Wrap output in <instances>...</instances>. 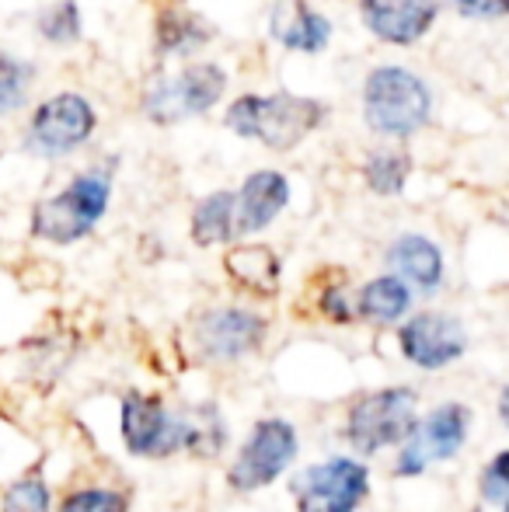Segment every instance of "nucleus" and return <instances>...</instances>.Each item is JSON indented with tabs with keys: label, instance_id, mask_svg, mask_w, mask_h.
Segmentation results:
<instances>
[{
	"label": "nucleus",
	"instance_id": "f257e3e1",
	"mask_svg": "<svg viewBox=\"0 0 509 512\" xmlns=\"http://www.w3.org/2000/svg\"><path fill=\"white\" fill-rule=\"evenodd\" d=\"M433 119V91L415 70L381 63L363 81V122L387 140H408Z\"/></svg>",
	"mask_w": 509,
	"mask_h": 512
},
{
	"label": "nucleus",
	"instance_id": "f03ea898",
	"mask_svg": "<svg viewBox=\"0 0 509 512\" xmlns=\"http://www.w3.org/2000/svg\"><path fill=\"white\" fill-rule=\"evenodd\" d=\"M325 119V105L300 95H241L227 105L224 122L241 140H258L269 150H293Z\"/></svg>",
	"mask_w": 509,
	"mask_h": 512
},
{
	"label": "nucleus",
	"instance_id": "7ed1b4c3",
	"mask_svg": "<svg viewBox=\"0 0 509 512\" xmlns=\"http://www.w3.org/2000/svg\"><path fill=\"white\" fill-rule=\"evenodd\" d=\"M112 199V178L102 171H84L56 196L42 199L32 209V234L49 244H77L102 223Z\"/></svg>",
	"mask_w": 509,
	"mask_h": 512
},
{
	"label": "nucleus",
	"instance_id": "20e7f679",
	"mask_svg": "<svg viewBox=\"0 0 509 512\" xmlns=\"http://www.w3.org/2000/svg\"><path fill=\"white\" fill-rule=\"evenodd\" d=\"M419 422V394L412 387H381L353 401L346 415V443L363 457L401 446Z\"/></svg>",
	"mask_w": 509,
	"mask_h": 512
},
{
	"label": "nucleus",
	"instance_id": "39448f33",
	"mask_svg": "<svg viewBox=\"0 0 509 512\" xmlns=\"http://www.w3.org/2000/svg\"><path fill=\"white\" fill-rule=\"evenodd\" d=\"M227 91V70L217 63H189L178 74H164L150 84L143 95V115L157 126H175V122L206 115Z\"/></svg>",
	"mask_w": 509,
	"mask_h": 512
},
{
	"label": "nucleus",
	"instance_id": "423d86ee",
	"mask_svg": "<svg viewBox=\"0 0 509 512\" xmlns=\"http://www.w3.org/2000/svg\"><path fill=\"white\" fill-rule=\"evenodd\" d=\"M297 512H356L370 499V467L356 457H328L304 467L290 485Z\"/></svg>",
	"mask_w": 509,
	"mask_h": 512
},
{
	"label": "nucleus",
	"instance_id": "0eeeda50",
	"mask_svg": "<svg viewBox=\"0 0 509 512\" xmlns=\"http://www.w3.org/2000/svg\"><path fill=\"white\" fill-rule=\"evenodd\" d=\"M300 439L293 422L286 418H262L252 425L248 439L241 443L238 460L227 471V485L234 492H258V488L276 485L286 474V467L297 460Z\"/></svg>",
	"mask_w": 509,
	"mask_h": 512
},
{
	"label": "nucleus",
	"instance_id": "6e6552de",
	"mask_svg": "<svg viewBox=\"0 0 509 512\" xmlns=\"http://www.w3.org/2000/svg\"><path fill=\"white\" fill-rule=\"evenodd\" d=\"M471 432V411L461 401H447V405L433 408L426 418H419L412 436L398 446V460H394V474L398 478H419L433 464L450 460L464 450Z\"/></svg>",
	"mask_w": 509,
	"mask_h": 512
},
{
	"label": "nucleus",
	"instance_id": "1a4fd4ad",
	"mask_svg": "<svg viewBox=\"0 0 509 512\" xmlns=\"http://www.w3.org/2000/svg\"><path fill=\"white\" fill-rule=\"evenodd\" d=\"M95 126L98 115L88 98L77 91H63V95L35 105L32 119H28L25 147L39 157H67L95 136Z\"/></svg>",
	"mask_w": 509,
	"mask_h": 512
},
{
	"label": "nucleus",
	"instance_id": "9d476101",
	"mask_svg": "<svg viewBox=\"0 0 509 512\" xmlns=\"http://www.w3.org/2000/svg\"><path fill=\"white\" fill-rule=\"evenodd\" d=\"M119 432L133 457L161 460L185 450V418L171 411L157 394L129 391L119 405Z\"/></svg>",
	"mask_w": 509,
	"mask_h": 512
},
{
	"label": "nucleus",
	"instance_id": "9b49d317",
	"mask_svg": "<svg viewBox=\"0 0 509 512\" xmlns=\"http://www.w3.org/2000/svg\"><path fill=\"white\" fill-rule=\"evenodd\" d=\"M401 356L412 366L426 373L447 370L450 363L468 352V331H464L461 317L443 314V310H422V314L408 317L398 331Z\"/></svg>",
	"mask_w": 509,
	"mask_h": 512
},
{
	"label": "nucleus",
	"instance_id": "f8f14e48",
	"mask_svg": "<svg viewBox=\"0 0 509 512\" xmlns=\"http://www.w3.org/2000/svg\"><path fill=\"white\" fill-rule=\"evenodd\" d=\"M265 317L245 307H217L206 310L196 324V342L203 359L210 363H238V359L252 356L265 342Z\"/></svg>",
	"mask_w": 509,
	"mask_h": 512
},
{
	"label": "nucleus",
	"instance_id": "ddd939ff",
	"mask_svg": "<svg viewBox=\"0 0 509 512\" xmlns=\"http://www.w3.org/2000/svg\"><path fill=\"white\" fill-rule=\"evenodd\" d=\"M360 18L387 46H415L440 18V0H360Z\"/></svg>",
	"mask_w": 509,
	"mask_h": 512
},
{
	"label": "nucleus",
	"instance_id": "4468645a",
	"mask_svg": "<svg viewBox=\"0 0 509 512\" xmlns=\"http://www.w3.org/2000/svg\"><path fill=\"white\" fill-rule=\"evenodd\" d=\"M290 206V182L279 171H252L234 192V230L238 234H258Z\"/></svg>",
	"mask_w": 509,
	"mask_h": 512
},
{
	"label": "nucleus",
	"instance_id": "2eb2a0df",
	"mask_svg": "<svg viewBox=\"0 0 509 512\" xmlns=\"http://www.w3.org/2000/svg\"><path fill=\"white\" fill-rule=\"evenodd\" d=\"M387 276L401 279L408 290L436 293L443 286V251L426 234H398L387 244Z\"/></svg>",
	"mask_w": 509,
	"mask_h": 512
},
{
	"label": "nucleus",
	"instance_id": "dca6fc26",
	"mask_svg": "<svg viewBox=\"0 0 509 512\" xmlns=\"http://www.w3.org/2000/svg\"><path fill=\"white\" fill-rule=\"evenodd\" d=\"M272 39L290 53H325L332 42V21L321 11H314L307 0H279L269 21Z\"/></svg>",
	"mask_w": 509,
	"mask_h": 512
},
{
	"label": "nucleus",
	"instance_id": "f3484780",
	"mask_svg": "<svg viewBox=\"0 0 509 512\" xmlns=\"http://www.w3.org/2000/svg\"><path fill=\"white\" fill-rule=\"evenodd\" d=\"M224 269L238 286L262 293V297H272L279 286V258L265 244H238V248H231L224 258Z\"/></svg>",
	"mask_w": 509,
	"mask_h": 512
},
{
	"label": "nucleus",
	"instance_id": "a211bd4d",
	"mask_svg": "<svg viewBox=\"0 0 509 512\" xmlns=\"http://www.w3.org/2000/svg\"><path fill=\"white\" fill-rule=\"evenodd\" d=\"M213 28L199 14L182 7H164L157 14V53L161 56H192L210 42Z\"/></svg>",
	"mask_w": 509,
	"mask_h": 512
},
{
	"label": "nucleus",
	"instance_id": "6ab92c4d",
	"mask_svg": "<svg viewBox=\"0 0 509 512\" xmlns=\"http://www.w3.org/2000/svg\"><path fill=\"white\" fill-rule=\"evenodd\" d=\"M412 310V290L394 276H377L356 297V314L374 324H398Z\"/></svg>",
	"mask_w": 509,
	"mask_h": 512
},
{
	"label": "nucleus",
	"instance_id": "aec40b11",
	"mask_svg": "<svg viewBox=\"0 0 509 512\" xmlns=\"http://www.w3.org/2000/svg\"><path fill=\"white\" fill-rule=\"evenodd\" d=\"M192 241L199 248H213V244H231L238 237L234 230V192H210L199 199L192 209Z\"/></svg>",
	"mask_w": 509,
	"mask_h": 512
},
{
	"label": "nucleus",
	"instance_id": "412c9836",
	"mask_svg": "<svg viewBox=\"0 0 509 512\" xmlns=\"http://www.w3.org/2000/svg\"><path fill=\"white\" fill-rule=\"evenodd\" d=\"M412 175V157L405 150H374L363 164V182L374 196H401Z\"/></svg>",
	"mask_w": 509,
	"mask_h": 512
},
{
	"label": "nucleus",
	"instance_id": "4be33fe9",
	"mask_svg": "<svg viewBox=\"0 0 509 512\" xmlns=\"http://www.w3.org/2000/svg\"><path fill=\"white\" fill-rule=\"evenodd\" d=\"M185 450L196 453V457H217L224 450V418L213 405L196 408V411H185Z\"/></svg>",
	"mask_w": 509,
	"mask_h": 512
},
{
	"label": "nucleus",
	"instance_id": "5701e85b",
	"mask_svg": "<svg viewBox=\"0 0 509 512\" xmlns=\"http://www.w3.org/2000/svg\"><path fill=\"white\" fill-rule=\"evenodd\" d=\"M32 81H35L32 63L18 60V56L0 53V115L18 112V108L28 102Z\"/></svg>",
	"mask_w": 509,
	"mask_h": 512
},
{
	"label": "nucleus",
	"instance_id": "b1692460",
	"mask_svg": "<svg viewBox=\"0 0 509 512\" xmlns=\"http://www.w3.org/2000/svg\"><path fill=\"white\" fill-rule=\"evenodd\" d=\"M81 11H77L74 0H56L53 7L39 14V35L53 46H74L81 39Z\"/></svg>",
	"mask_w": 509,
	"mask_h": 512
},
{
	"label": "nucleus",
	"instance_id": "393cba45",
	"mask_svg": "<svg viewBox=\"0 0 509 512\" xmlns=\"http://www.w3.org/2000/svg\"><path fill=\"white\" fill-rule=\"evenodd\" d=\"M0 512H53L49 485L42 481V474H25V478L11 481L0 499Z\"/></svg>",
	"mask_w": 509,
	"mask_h": 512
},
{
	"label": "nucleus",
	"instance_id": "a878e982",
	"mask_svg": "<svg viewBox=\"0 0 509 512\" xmlns=\"http://www.w3.org/2000/svg\"><path fill=\"white\" fill-rule=\"evenodd\" d=\"M60 512H126V495L116 488H77L63 499Z\"/></svg>",
	"mask_w": 509,
	"mask_h": 512
},
{
	"label": "nucleus",
	"instance_id": "bb28decb",
	"mask_svg": "<svg viewBox=\"0 0 509 512\" xmlns=\"http://www.w3.org/2000/svg\"><path fill=\"white\" fill-rule=\"evenodd\" d=\"M506 460H509V453L499 450L496 457H492L489 464L482 467V478H478V495H482V502H489V506L496 509V512H506V506H509Z\"/></svg>",
	"mask_w": 509,
	"mask_h": 512
},
{
	"label": "nucleus",
	"instance_id": "cd10ccee",
	"mask_svg": "<svg viewBox=\"0 0 509 512\" xmlns=\"http://www.w3.org/2000/svg\"><path fill=\"white\" fill-rule=\"evenodd\" d=\"M450 4L468 21H503L509 11V0H450Z\"/></svg>",
	"mask_w": 509,
	"mask_h": 512
},
{
	"label": "nucleus",
	"instance_id": "c85d7f7f",
	"mask_svg": "<svg viewBox=\"0 0 509 512\" xmlns=\"http://www.w3.org/2000/svg\"><path fill=\"white\" fill-rule=\"evenodd\" d=\"M318 307H321V314H325L328 321H335V324L353 321V307H349L346 286H325V290H321V297H318Z\"/></svg>",
	"mask_w": 509,
	"mask_h": 512
}]
</instances>
